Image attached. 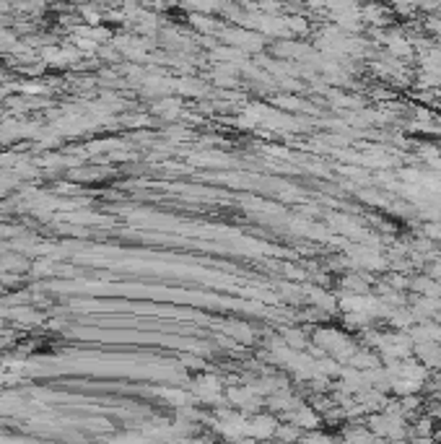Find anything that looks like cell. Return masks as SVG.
<instances>
[]
</instances>
